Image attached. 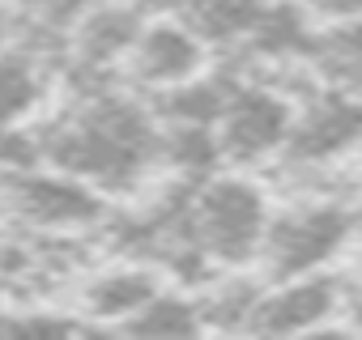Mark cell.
I'll list each match as a JSON object with an SVG mask.
<instances>
[{"label": "cell", "instance_id": "cell-1", "mask_svg": "<svg viewBox=\"0 0 362 340\" xmlns=\"http://www.w3.org/2000/svg\"><path fill=\"white\" fill-rule=\"evenodd\" d=\"M158 153V119L132 98H90L47 140V157L73 179L132 188Z\"/></svg>", "mask_w": 362, "mask_h": 340}, {"label": "cell", "instance_id": "cell-2", "mask_svg": "<svg viewBox=\"0 0 362 340\" xmlns=\"http://www.w3.org/2000/svg\"><path fill=\"white\" fill-rule=\"evenodd\" d=\"M269 209L273 200L260 179L243 175V170H230V175L214 170L192 183L184 221L209 268H247L256 260Z\"/></svg>", "mask_w": 362, "mask_h": 340}, {"label": "cell", "instance_id": "cell-3", "mask_svg": "<svg viewBox=\"0 0 362 340\" xmlns=\"http://www.w3.org/2000/svg\"><path fill=\"white\" fill-rule=\"evenodd\" d=\"M358 230H362V209L354 205H337L320 196H286L281 205L269 209L252 264L264 281L320 272L349 247Z\"/></svg>", "mask_w": 362, "mask_h": 340}, {"label": "cell", "instance_id": "cell-4", "mask_svg": "<svg viewBox=\"0 0 362 340\" xmlns=\"http://www.w3.org/2000/svg\"><path fill=\"white\" fill-rule=\"evenodd\" d=\"M290 119H294L290 94H281L277 85H269L260 77H239L235 94L226 98V107L214 123L222 166L252 170V166L273 162L286 145Z\"/></svg>", "mask_w": 362, "mask_h": 340}, {"label": "cell", "instance_id": "cell-5", "mask_svg": "<svg viewBox=\"0 0 362 340\" xmlns=\"http://www.w3.org/2000/svg\"><path fill=\"white\" fill-rule=\"evenodd\" d=\"M362 140V94L320 85L294 102V119L273 166H324L354 153Z\"/></svg>", "mask_w": 362, "mask_h": 340}, {"label": "cell", "instance_id": "cell-6", "mask_svg": "<svg viewBox=\"0 0 362 340\" xmlns=\"http://www.w3.org/2000/svg\"><path fill=\"white\" fill-rule=\"evenodd\" d=\"M345 306V277L337 272H298L281 281H264L260 298L243 332L256 336H294V332H324Z\"/></svg>", "mask_w": 362, "mask_h": 340}, {"label": "cell", "instance_id": "cell-7", "mask_svg": "<svg viewBox=\"0 0 362 340\" xmlns=\"http://www.w3.org/2000/svg\"><path fill=\"white\" fill-rule=\"evenodd\" d=\"M124 60H128L132 81H141L149 90H166V85L197 77L209 60V47L179 18H162V22L141 26V35L132 39Z\"/></svg>", "mask_w": 362, "mask_h": 340}, {"label": "cell", "instance_id": "cell-8", "mask_svg": "<svg viewBox=\"0 0 362 340\" xmlns=\"http://www.w3.org/2000/svg\"><path fill=\"white\" fill-rule=\"evenodd\" d=\"M13 205L35 226H90L98 221V196L73 175H22L13 179Z\"/></svg>", "mask_w": 362, "mask_h": 340}, {"label": "cell", "instance_id": "cell-9", "mask_svg": "<svg viewBox=\"0 0 362 340\" xmlns=\"http://www.w3.org/2000/svg\"><path fill=\"white\" fill-rule=\"evenodd\" d=\"M307 68L320 85L362 94V13L341 22H320L307 43Z\"/></svg>", "mask_w": 362, "mask_h": 340}, {"label": "cell", "instance_id": "cell-10", "mask_svg": "<svg viewBox=\"0 0 362 340\" xmlns=\"http://www.w3.org/2000/svg\"><path fill=\"white\" fill-rule=\"evenodd\" d=\"M145 18L141 5H119V0H103L77 22V56L90 68H107L128 56L132 39L141 35Z\"/></svg>", "mask_w": 362, "mask_h": 340}, {"label": "cell", "instance_id": "cell-11", "mask_svg": "<svg viewBox=\"0 0 362 340\" xmlns=\"http://www.w3.org/2000/svg\"><path fill=\"white\" fill-rule=\"evenodd\" d=\"M162 289V281L153 277V268H111V272H98L90 285H86V293H81V302H86V310L90 315H98V319H115V323H124L145 298H153Z\"/></svg>", "mask_w": 362, "mask_h": 340}, {"label": "cell", "instance_id": "cell-12", "mask_svg": "<svg viewBox=\"0 0 362 340\" xmlns=\"http://www.w3.org/2000/svg\"><path fill=\"white\" fill-rule=\"evenodd\" d=\"M124 332H132V336H192V332H201L197 298L175 293V289H158L153 298H145L124 319Z\"/></svg>", "mask_w": 362, "mask_h": 340}, {"label": "cell", "instance_id": "cell-13", "mask_svg": "<svg viewBox=\"0 0 362 340\" xmlns=\"http://www.w3.org/2000/svg\"><path fill=\"white\" fill-rule=\"evenodd\" d=\"M39 98V81L26 64L18 60H0V136L9 132V123L30 111V102Z\"/></svg>", "mask_w": 362, "mask_h": 340}, {"label": "cell", "instance_id": "cell-14", "mask_svg": "<svg viewBox=\"0 0 362 340\" xmlns=\"http://www.w3.org/2000/svg\"><path fill=\"white\" fill-rule=\"evenodd\" d=\"M30 5L47 26H77L94 5H103V0H30Z\"/></svg>", "mask_w": 362, "mask_h": 340}, {"label": "cell", "instance_id": "cell-15", "mask_svg": "<svg viewBox=\"0 0 362 340\" xmlns=\"http://www.w3.org/2000/svg\"><path fill=\"white\" fill-rule=\"evenodd\" d=\"M311 13V22H341V18H358L362 0H298Z\"/></svg>", "mask_w": 362, "mask_h": 340}, {"label": "cell", "instance_id": "cell-16", "mask_svg": "<svg viewBox=\"0 0 362 340\" xmlns=\"http://www.w3.org/2000/svg\"><path fill=\"white\" fill-rule=\"evenodd\" d=\"M337 319H341L345 332H362V298H349V293H345V306H341Z\"/></svg>", "mask_w": 362, "mask_h": 340}, {"label": "cell", "instance_id": "cell-17", "mask_svg": "<svg viewBox=\"0 0 362 340\" xmlns=\"http://www.w3.org/2000/svg\"><path fill=\"white\" fill-rule=\"evenodd\" d=\"M345 293H349V298H362V268H358L354 277H345Z\"/></svg>", "mask_w": 362, "mask_h": 340}, {"label": "cell", "instance_id": "cell-18", "mask_svg": "<svg viewBox=\"0 0 362 340\" xmlns=\"http://www.w3.org/2000/svg\"><path fill=\"white\" fill-rule=\"evenodd\" d=\"M132 5H141V9H145V5H175V0H132Z\"/></svg>", "mask_w": 362, "mask_h": 340}]
</instances>
